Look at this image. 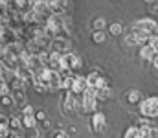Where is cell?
<instances>
[{
	"mask_svg": "<svg viewBox=\"0 0 158 138\" xmlns=\"http://www.w3.org/2000/svg\"><path fill=\"white\" fill-rule=\"evenodd\" d=\"M6 94H9V87H7L6 81L0 79V96H6Z\"/></svg>",
	"mask_w": 158,
	"mask_h": 138,
	"instance_id": "obj_27",
	"label": "cell"
},
{
	"mask_svg": "<svg viewBox=\"0 0 158 138\" xmlns=\"http://www.w3.org/2000/svg\"><path fill=\"white\" fill-rule=\"evenodd\" d=\"M7 138H22V135H20V133H15V131H11V133L7 135Z\"/></svg>",
	"mask_w": 158,
	"mask_h": 138,
	"instance_id": "obj_32",
	"label": "cell"
},
{
	"mask_svg": "<svg viewBox=\"0 0 158 138\" xmlns=\"http://www.w3.org/2000/svg\"><path fill=\"white\" fill-rule=\"evenodd\" d=\"M28 138H40V129H39V127L28 129Z\"/></svg>",
	"mask_w": 158,
	"mask_h": 138,
	"instance_id": "obj_23",
	"label": "cell"
},
{
	"mask_svg": "<svg viewBox=\"0 0 158 138\" xmlns=\"http://www.w3.org/2000/svg\"><path fill=\"white\" fill-rule=\"evenodd\" d=\"M81 98H83V101H81V105H83V114H94V112H98V99L96 98H88V96H83L81 94Z\"/></svg>",
	"mask_w": 158,
	"mask_h": 138,
	"instance_id": "obj_6",
	"label": "cell"
},
{
	"mask_svg": "<svg viewBox=\"0 0 158 138\" xmlns=\"http://www.w3.org/2000/svg\"><path fill=\"white\" fill-rule=\"evenodd\" d=\"M105 26H107V22H105L103 17H98V19L92 20V30L94 31H105Z\"/></svg>",
	"mask_w": 158,
	"mask_h": 138,
	"instance_id": "obj_14",
	"label": "cell"
},
{
	"mask_svg": "<svg viewBox=\"0 0 158 138\" xmlns=\"http://www.w3.org/2000/svg\"><path fill=\"white\" fill-rule=\"evenodd\" d=\"M50 50L55 52V53H66L70 52V41L68 37H53L52 39V44H50Z\"/></svg>",
	"mask_w": 158,
	"mask_h": 138,
	"instance_id": "obj_4",
	"label": "cell"
},
{
	"mask_svg": "<svg viewBox=\"0 0 158 138\" xmlns=\"http://www.w3.org/2000/svg\"><path fill=\"white\" fill-rule=\"evenodd\" d=\"M140 107V114L143 118H158V96H151L147 99H142L138 103Z\"/></svg>",
	"mask_w": 158,
	"mask_h": 138,
	"instance_id": "obj_2",
	"label": "cell"
},
{
	"mask_svg": "<svg viewBox=\"0 0 158 138\" xmlns=\"http://www.w3.org/2000/svg\"><path fill=\"white\" fill-rule=\"evenodd\" d=\"M33 118H35V122L39 123L42 120H46V112H44V111H37V112H33Z\"/></svg>",
	"mask_w": 158,
	"mask_h": 138,
	"instance_id": "obj_25",
	"label": "cell"
},
{
	"mask_svg": "<svg viewBox=\"0 0 158 138\" xmlns=\"http://www.w3.org/2000/svg\"><path fill=\"white\" fill-rule=\"evenodd\" d=\"M53 138H68V135H66V131H57L53 135Z\"/></svg>",
	"mask_w": 158,
	"mask_h": 138,
	"instance_id": "obj_30",
	"label": "cell"
},
{
	"mask_svg": "<svg viewBox=\"0 0 158 138\" xmlns=\"http://www.w3.org/2000/svg\"><path fill=\"white\" fill-rule=\"evenodd\" d=\"M127 101L129 103H140L142 101V92L136 90V89H132V90H129V94H127Z\"/></svg>",
	"mask_w": 158,
	"mask_h": 138,
	"instance_id": "obj_13",
	"label": "cell"
},
{
	"mask_svg": "<svg viewBox=\"0 0 158 138\" xmlns=\"http://www.w3.org/2000/svg\"><path fill=\"white\" fill-rule=\"evenodd\" d=\"M7 127H9V131L20 133V129H22V122H20V116H19V114L11 116V118L7 120Z\"/></svg>",
	"mask_w": 158,
	"mask_h": 138,
	"instance_id": "obj_11",
	"label": "cell"
},
{
	"mask_svg": "<svg viewBox=\"0 0 158 138\" xmlns=\"http://www.w3.org/2000/svg\"><path fill=\"white\" fill-rule=\"evenodd\" d=\"M37 127H39L40 131H48V129L52 127V123H50V120H42V122H39Z\"/></svg>",
	"mask_w": 158,
	"mask_h": 138,
	"instance_id": "obj_26",
	"label": "cell"
},
{
	"mask_svg": "<svg viewBox=\"0 0 158 138\" xmlns=\"http://www.w3.org/2000/svg\"><path fill=\"white\" fill-rule=\"evenodd\" d=\"M48 90H61V77L57 72L50 70V79H48Z\"/></svg>",
	"mask_w": 158,
	"mask_h": 138,
	"instance_id": "obj_10",
	"label": "cell"
},
{
	"mask_svg": "<svg viewBox=\"0 0 158 138\" xmlns=\"http://www.w3.org/2000/svg\"><path fill=\"white\" fill-rule=\"evenodd\" d=\"M153 65L158 68V55H155V59H153Z\"/></svg>",
	"mask_w": 158,
	"mask_h": 138,
	"instance_id": "obj_33",
	"label": "cell"
},
{
	"mask_svg": "<svg viewBox=\"0 0 158 138\" xmlns=\"http://www.w3.org/2000/svg\"><path fill=\"white\" fill-rule=\"evenodd\" d=\"M105 37H107L105 31H94V33H92V41L98 43V44H101V43L105 41Z\"/></svg>",
	"mask_w": 158,
	"mask_h": 138,
	"instance_id": "obj_20",
	"label": "cell"
},
{
	"mask_svg": "<svg viewBox=\"0 0 158 138\" xmlns=\"http://www.w3.org/2000/svg\"><path fill=\"white\" fill-rule=\"evenodd\" d=\"M86 79H85V76H74V85H72V89L70 92L74 94V96H79V94H83V92L86 90Z\"/></svg>",
	"mask_w": 158,
	"mask_h": 138,
	"instance_id": "obj_8",
	"label": "cell"
},
{
	"mask_svg": "<svg viewBox=\"0 0 158 138\" xmlns=\"http://www.w3.org/2000/svg\"><path fill=\"white\" fill-rule=\"evenodd\" d=\"M9 133H11V131H9V127H7V125H0V138H7Z\"/></svg>",
	"mask_w": 158,
	"mask_h": 138,
	"instance_id": "obj_29",
	"label": "cell"
},
{
	"mask_svg": "<svg viewBox=\"0 0 158 138\" xmlns=\"http://www.w3.org/2000/svg\"><path fill=\"white\" fill-rule=\"evenodd\" d=\"M31 114H33V109H31V107H30V105H24V107H22V111H20V114H19V116H31Z\"/></svg>",
	"mask_w": 158,
	"mask_h": 138,
	"instance_id": "obj_24",
	"label": "cell"
},
{
	"mask_svg": "<svg viewBox=\"0 0 158 138\" xmlns=\"http://www.w3.org/2000/svg\"><path fill=\"white\" fill-rule=\"evenodd\" d=\"M132 33H142V35H155L158 33V22L155 19H140L132 24Z\"/></svg>",
	"mask_w": 158,
	"mask_h": 138,
	"instance_id": "obj_1",
	"label": "cell"
},
{
	"mask_svg": "<svg viewBox=\"0 0 158 138\" xmlns=\"http://www.w3.org/2000/svg\"><path fill=\"white\" fill-rule=\"evenodd\" d=\"M72 85H74V76H70V77H64V79H61V89H63V90H68V92H70Z\"/></svg>",
	"mask_w": 158,
	"mask_h": 138,
	"instance_id": "obj_19",
	"label": "cell"
},
{
	"mask_svg": "<svg viewBox=\"0 0 158 138\" xmlns=\"http://www.w3.org/2000/svg\"><path fill=\"white\" fill-rule=\"evenodd\" d=\"M0 105H4V107H13V99H11V96H9V94L0 96Z\"/></svg>",
	"mask_w": 158,
	"mask_h": 138,
	"instance_id": "obj_22",
	"label": "cell"
},
{
	"mask_svg": "<svg viewBox=\"0 0 158 138\" xmlns=\"http://www.w3.org/2000/svg\"><path fill=\"white\" fill-rule=\"evenodd\" d=\"M145 2H147V4H156L158 0H145Z\"/></svg>",
	"mask_w": 158,
	"mask_h": 138,
	"instance_id": "obj_34",
	"label": "cell"
},
{
	"mask_svg": "<svg viewBox=\"0 0 158 138\" xmlns=\"http://www.w3.org/2000/svg\"><path fill=\"white\" fill-rule=\"evenodd\" d=\"M112 96V92L109 87H103V89H98V96H96V99L99 101V99H109Z\"/></svg>",
	"mask_w": 158,
	"mask_h": 138,
	"instance_id": "obj_18",
	"label": "cell"
},
{
	"mask_svg": "<svg viewBox=\"0 0 158 138\" xmlns=\"http://www.w3.org/2000/svg\"><path fill=\"white\" fill-rule=\"evenodd\" d=\"M105 125H107V116L103 112H94L92 114V122H90V127L94 133H103L105 131Z\"/></svg>",
	"mask_w": 158,
	"mask_h": 138,
	"instance_id": "obj_5",
	"label": "cell"
},
{
	"mask_svg": "<svg viewBox=\"0 0 158 138\" xmlns=\"http://www.w3.org/2000/svg\"><path fill=\"white\" fill-rule=\"evenodd\" d=\"M11 99H13V105H26L28 101V96H26V89H17V90H11L9 92Z\"/></svg>",
	"mask_w": 158,
	"mask_h": 138,
	"instance_id": "obj_9",
	"label": "cell"
},
{
	"mask_svg": "<svg viewBox=\"0 0 158 138\" xmlns=\"http://www.w3.org/2000/svg\"><path fill=\"white\" fill-rule=\"evenodd\" d=\"M61 66H63V68H70V70L74 72V70H79V68L83 66V63H81V59H79L76 53L66 52V53H63V57H61Z\"/></svg>",
	"mask_w": 158,
	"mask_h": 138,
	"instance_id": "obj_3",
	"label": "cell"
},
{
	"mask_svg": "<svg viewBox=\"0 0 158 138\" xmlns=\"http://www.w3.org/2000/svg\"><path fill=\"white\" fill-rule=\"evenodd\" d=\"M123 138H136V127H129V129L125 131Z\"/></svg>",
	"mask_w": 158,
	"mask_h": 138,
	"instance_id": "obj_28",
	"label": "cell"
},
{
	"mask_svg": "<svg viewBox=\"0 0 158 138\" xmlns=\"http://www.w3.org/2000/svg\"><path fill=\"white\" fill-rule=\"evenodd\" d=\"M13 2H17V4H19V2H20V0H13Z\"/></svg>",
	"mask_w": 158,
	"mask_h": 138,
	"instance_id": "obj_35",
	"label": "cell"
},
{
	"mask_svg": "<svg viewBox=\"0 0 158 138\" xmlns=\"http://www.w3.org/2000/svg\"><path fill=\"white\" fill-rule=\"evenodd\" d=\"M31 83H33V89H35L37 94H44V92L48 90V87L44 83H40V81H31Z\"/></svg>",
	"mask_w": 158,
	"mask_h": 138,
	"instance_id": "obj_21",
	"label": "cell"
},
{
	"mask_svg": "<svg viewBox=\"0 0 158 138\" xmlns=\"http://www.w3.org/2000/svg\"><path fill=\"white\" fill-rule=\"evenodd\" d=\"M7 120H9V118H7L6 114H0V125H7Z\"/></svg>",
	"mask_w": 158,
	"mask_h": 138,
	"instance_id": "obj_31",
	"label": "cell"
},
{
	"mask_svg": "<svg viewBox=\"0 0 158 138\" xmlns=\"http://www.w3.org/2000/svg\"><path fill=\"white\" fill-rule=\"evenodd\" d=\"M13 77H15V72H11V70H7V68L0 66V79H2V81L9 83V81H11Z\"/></svg>",
	"mask_w": 158,
	"mask_h": 138,
	"instance_id": "obj_16",
	"label": "cell"
},
{
	"mask_svg": "<svg viewBox=\"0 0 158 138\" xmlns=\"http://www.w3.org/2000/svg\"><path fill=\"white\" fill-rule=\"evenodd\" d=\"M0 66H4V68H7V70H11V72H15V70L19 68V63H17V57H13L11 53H7V52H4V55L0 57Z\"/></svg>",
	"mask_w": 158,
	"mask_h": 138,
	"instance_id": "obj_7",
	"label": "cell"
},
{
	"mask_svg": "<svg viewBox=\"0 0 158 138\" xmlns=\"http://www.w3.org/2000/svg\"><path fill=\"white\" fill-rule=\"evenodd\" d=\"M140 55H142V59H145V61H153L155 59V55H156V52L151 48V46H142V50H140Z\"/></svg>",
	"mask_w": 158,
	"mask_h": 138,
	"instance_id": "obj_12",
	"label": "cell"
},
{
	"mask_svg": "<svg viewBox=\"0 0 158 138\" xmlns=\"http://www.w3.org/2000/svg\"><path fill=\"white\" fill-rule=\"evenodd\" d=\"M123 24L121 22H112L110 26H109V31H110V35H121L123 33Z\"/></svg>",
	"mask_w": 158,
	"mask_h": 138,
	"instance_id": "obj_17",
	"label": "cell"
},
{
	"mask_svg": "<svg viewBox=\"0 0 158 138\" xmlns=\"http://www.w3.org/2000/svg\"><path fill=\"white\" fill-rule=\"evenodd\" d=\"M20 122H22V127H26V129H33V127H37V122H35L33 114H31V116H20Z\"/></svg>",
	"mask_w": 158,
	"mask_h": 138,
	"instance_id": "obj_15",
	"label": "cell"
}]
</instances>
